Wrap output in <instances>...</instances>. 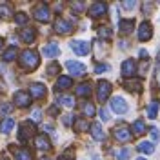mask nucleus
Listing matches in <instances>:
<instances>
[{
  "label": "nucleus",
  "mask_w": 160,
  "mask_h": 160,
  "mask_svg": "<svg viewBox=\"0 0 160 160\" xmlns=\"http://www.w3.org/2000/svg\"><path fill=\"white\" fill-rule=\"evenodd\" d=\"M40 64V58H38V53L33 49H26L20 53V66H22V69L26 71H35L38 68Z\"/></svg>",
  "instance_id": "nucleus-1"
},
{
  "label": "nucleus",
  "mask_w": 160,
  "mask_h": 160,
  "mask_svg": "<svg viewBox=\"0 0 160 160\" xmlns=\"http://www.w3.org/2000/svg\"><path fill=\"white\" fill-rule=\"evenodd\" d=\"M111 95V84L108 80H100L98 86H97V97H98L100 102H106V100L109 98Z\"/></svg>",
  "instance_id": "nucleus-2"
},
{
  "label": "nucleus",
  "mask_w": 160,
  "mask_h": 160,
  "mask_svg": "<svg viewBox=\"0 0 160 160\" xmlns=\"http://www.w3.org/2000/svg\"><path fill=\"white\" fill-rule=\"evenodd\" d=\"M33 133H35V122H33V120H26V122H22V124H20V135H18L20 140H24V142H26Z\"/></svg>",
  "instance_id": "nucleus-3"
},
{
  "label": "nucleus",
  "mask_w": 160,
  "mask_h": 160,
  "mask_svg": "<svg viewBox=\"0 0 160 160\" xmlns=\"http://www.w3.org/2000/svg\"><path fill=\"white\" fill-rule=\"evenodd\" d=\"M66 68L69 71L73 77H82V75H86V66L84 64H80L77 60H68L66 62Z\"/></svg>",
  "instance_id": "nucleus-4"
},
{
  "label": "nucleus",
  "mask_w": 160,
  "mask_h": 160,
  "mask_svg": "<svg viewBox=\"0 0 160 160\" xmlns=\"http://www.w3.org/2000/svg\"><path fill=\"white\" fill-rule=\"evenodd\" d=\"M113 135H115V138L118 140V142H124V144L129 142L131 137H133V135H131V129L128 126H117L115 131H113Z\"/></svg>",
  "instance_id": "nucleus-5"
},
{
  "label": "nucleus",
  "mask_w": 160,
  "mask_h": 160,
  "mask_svg": "<svg viewBox=\"0 0 160 160\" xmlns=\"http://www.w3.org/2000/svg\"><path fill=\"white\" fill-rule=\"evenodd\" d=\"M111 111H115L117 115H124L126 111H128V102L122 98V97H115V98H111Z\"/></svg>",
  "instance_id": "nucleus-6"
},
{
  "label": "nucleus",
  "mask_w": 160,
  "mask_h": 160,
  "mask_svg": "<svg viewBox=\"0 0 160 160\" xmlns=\"http://www.w3.org/2000/svg\"><path fill=\"white\" fill-rule=\"evenodd\" d=\"M71 49L75 51L77 55L84 57V55H88L91 51V46L88 42H84V40H73V42H71Z\"/></svg>",
  "instance_id": "nucleus-7"
},
{
  "label": "nucleus",
  "mask_w": 160,
  "mask_h": 160,
  "mask_svg": "<svg viewBox=\"0 0 160 160\" xmlns=\"http://www.w3.org/2000/svg\"><path fill=\"white\" fill-rule=\"evenodd\" d=\"M153 37V28H151L149 22H142L138 28V40L140 42H148Z\"/></svg>",
  "instance_id": "nucleus-8"
},
{
  "label": "nucleus",
  "mask_w": 160,
  "mask_h": 160,
  "mask_svg": "<svg viewBox=\"0 0 160 160\" xmlns=\"http://www.w3.org/2000/svg\"><path fill=\"white\" fill-rule=\"evenodd\" d=\"M71 29H73V26H71L69 20L62 18V17L55 20V31H57V33H60V35H68Z\"/></svg>",
  "instance_id": "nucleus-9"
},
{
  "label": "nucleus",
  "mask_w": 160,
  "mask_h": 160,
  "mask_svg": "<svg viewBox=\"0 0 160 160\" xmlns=\"http://www.w3.org/2000/svg\"><path fill=\"white\" fill-rule=\"evenodd\" d=\"M13 102L18 106V108H28L31 104V97L26 93V91H17L15 97H13Z\"/></svg>",
  "instance_id": "nucleus-10"
},
{
  "label": "nucleus",
  "mask_w": 160,
  "mask_h": 160,
  "mask_svg": "<svg viewBox=\"0 0 160 160\" xmlns=\"http://www.w3.org/2000/svg\"><path fill=\"white\" fill-rule=\"evenodd\" d=\"M49 8L46 6V4H38L37 8H35V18L38 20V22H48L49 20Z\"/></svg>",
  "instance_id": "nucleus-11"
},
{
  "label": "nucleus",
  "mask_w": 160,
  "mask_h": 160,
  "mask_svg": "<svg viewBox=\"0 0 160 160\" xmlns=\"http://www.w3.org/2000/svg\"><path fill=\"white\" fill-rule=\"evenodd\" d=\"M135 73H137V64H135V60H131V58L124 60V62H122V75H124L126 78H131Z\"/></svg>",
  "instance_id": "nucleus-12"
},
{
  "label": "nucleus",
  "mask_w": 160,
  "mask_h": 160,
  "mask_svg": "<svg viewBox=\"0 0 160 160\" xmlns=\"http://www.w3.org/2000/svg\"><path fill=\"white\" fill-rule=\"evenodd\" d=\"M106 11H108V6H106L104 2H97V4H93L89 8V15L93 18H98L102 15H106Z\"/></svg>",
  "instance_id": "nucleus-13"
},
{
  "label": "nucleus",
  "mask_w": 160,
  "mask_h": 160,
  "mask_svg": "<svg viewBox=\"0 0 160 160\" xmlns=\"http://www.w3.org/2000/svg\"><path fill=\"white\" fill-rule=\"evenodd\" d=\"M29 91H31V95H33V98H44L46 97V86L38 84V82H33Z\"/></svg>",
  "instance_id": "nucleus-14"
},
{
  "label": "nucleus",
  "mask_w": 160,
  "mask_h": 160,
  "mask_svg": "<svg viewBox=\"0 0 160 160\" xmlns=\"http://www.w3.org/2000/svg\"><path fill=\"white\" fill-rule=\"evenodd\" d=\"M42 53H44L46 57H49V58H55V57L60 55V48H58L57 42H51V44H48V46L42 49Z\"/></svg>",
  "instance_id": "nucleus-15"
},
{
  "label": "nucleus",
  "mask_w": 160,
  "mask_h": 160,
  "mask_svg": "<svg viewBox=\"0 0 160 160\" xmlns=\"http://www.w3.org/2000/svg\"><path fill=\"white\" fill-rule=\"evenodd\" d=\"M20 37H22V40L26 44H33L35 42V37H37V31L33 29V28H26V29L20 31Z\"/></svg>",
  "instance_id": "nucleus-16"
},
{
  "label": "nucleus",
  "mask_w": 160,
  "mask_h": 160,
  "mask_svg": "<svg viewBox=\"0 0 160 160\" xmlns=\"http://www.w3.org/2000/svg\"><path fill=\"white\" fill-rule=\"evenodd\" d=\"M35 144H37V149H40V151H48L51 148V142L46 135H38L35 138Z\"/></svg>",
  "instance_id": "nucleus-17"
},
{
  "label": "nucleus",
  "mask_w": 160,
  "mask_h": 160,
  "mask_svg": "<svg viewBox=\"0 0 160 160\" xmlns=\"http://www.w3.org/2000/svg\"><path fill=\"white\" fill-rule=\"evenodd\" d=\"M89 129H91V137L95 140H104L106 138V133H104V129H102V126L100 124H91L89 126Z\"/></svg>",
  "instance_id": "nucleus-18"
},
{
  "label": "nucleus",
  "mask_w": 160,
  "mask_h": 160,
  "mask_svg": "<svg viewBox=\"0 0 160 160\" xmlns=\"http://www.w3.org/2000/svg\"><path fill=\"white\" fill-rule=\"evenodd\" d=\"M13 128H15V118H13V117H6V118L2 120V124H0V131L6 133V135L11 133Z\"/></svg>",
  "instance_id": "nucleus-19"
},
{
  "label": "nucleus",
  "mask_w": 160,
  "mask_h": 160,
  "mask_svg": "<svg viewBox=\"0 0 160 160\" xmlns=\"http://www.w3.org/2000/svg\"><path fill=\"white\" fill-rule=\"evenodd\" d=\"M71 86H73V80H71V77H58V80H57V89L64 91V89H69Z\"/></svg>",
  "instance_id": "nucleus-20"
},
{
  "label": "nucleus",
  "mask_w": 160,
  "mask_h": 160,
  "mask_svg": "<svg viewBox=\"0 0 160 160\" xmlns=\"http://www.w3.org/2000/svg\"><path fill=\"white\" fill-rule=\"evenodd\" d=\"M133 28H135V22H133V20H120L118 22V29H120V33H124V35L131 33Z\"/></svg>",
  "instance_id": "nucleus-21"
},
{
  "label": "nucleus",
  "mask_w": 160,
  "mask_h": 160,
  "mask_svg": "<svg viewBox=\"0 0 160 160\" xmlns=\"http://www.w3.org/2000/svg\"><path fill=\"white\" fill-rule=\"evenodd\" d=\"M77 95H78V97H89L91 95V84L89 82L78 84V86H77Z\"/></svg>",
  "instance_id": "nucleus-22"
},
{
  "label": "nucleus",
  "mask_w": 160,
  "mask_h": 160,
  "mask_svg": "<svg viewBox=\"0 0 160 160\" xmlns=\"http://www.w3.org/2000/svg\"><path fill=\"white\" fill-rule=\"evenodd\" d=\"M124 86H126L129 91H140V89H142V82H140V80H135V78L126 80V82H124Z\"/></svg>",
  "instance_id": "nucleus-23"
},
{
  "label": "nucleus",
  "mask_w": 160,
  "mask_h": 160,
  "mask_svg": "<svg viewBox=\"0 0 160 160\" xmlns=\"http://www.w3.org/2000/svg\"><path fill=\"white\" fill-rule=\"evenodd\" d=\"M17 55H18V49L13 46V48H9V49H8L6 53H4V55H2V60H4V62H11V60L17 58Z\"/></svg>",
  "instance_id": "nucleus-24"
},
{
  "label": "nucleus",
  "mask_w": 160,
  "mask_h": 160,
  "mask_svg": "<svg viewBox=\"0 0 160 160\" xmlns=\"http://www.w3.org/2000/svg\"><path fill=\"white\" fill-rule=\"evenodd\" d=\"M131 131H133L135 135H144V133H146V124H144V120H135Z\"/></svg>",
  "instance_id": "nucleus-25"
},
{
  "label": "nucleus",
  "mask_w": 160,
  "mask_h": 160,
  "mask_svg": "<svg viewBox=\"0 0 160 160\" xmlns=\"http://www.w3.org/2000/svg\"><path fill=\"white\" fill-rule=\"evenodd\" d=\"M58 104L64 106V108H73L75 106V98L69 97V95H62V97H58Z\"/></svg>",
  "instance_id": "nucleus-26"
},
{
  "label": "nucleus",
  "mask_w": 160,
  "mask_h": 160,
  "mask_svg": "<svg viewBox=\"0 0 160 160\" xmlns=\"http://www.w3.org/2000/svg\"><path fill=\"white\" fill-rule=\"evenodd\" d=\"M73 128H75V131H88L89 124H88L86 118H77L75 122H73Z\"/></svg>",
  "instance_id": "nucleus-27"
},
{
  "label": "nucleus",
  "mask_w": 160,
  "mask_h": 160,
  "mask_svg": "<svg viewBox=\"0 0 160 160\" xmlns=\"http://www.w3.org/2000/svg\"><path fill=\"white\" fill-rule=\"evenodd\" d=\"M138 151L140 153H146V155H151V153H155V146H153L151 142H140Z\"/></svg>",
  "instance_id": "nucleus-28"
},
{
  "label": "nucleus",
  "mask_w": 160,
  "mask_h": 160,
  "mask_svg": "<svg viewBox=\"0 0 160 160\" xmlns=\"http://www.w3.org/2000/svg\"><path fill=\"white\" fill-rule=\"evenodd\" d=\"M15 158L17 160H33V157H31V153L28 149H17V153H15Z\"/></svg>",
  "instance_id": "nucleus-29"
},
{
  "label": "nucleus",
  "mask_w": 160,
  "mask_h": 160,
  "mask_svg": "<svg viewBox=\"0 0 160 160\" xmlns=\"http://www.w3.org/2000/svg\"><path fill=\"white\" fill-rule=\"evenodd\" d=\"M82 111H84V115H86V117H95V113H97L95 106H93L91 102H84V106H82Z\"/></svg>",
  "instance_id": "nucleus-30"
},
{
  "label": "nucleus",
  "mask_w": 160,
  "mask_h": 160,
  "mask_svg": "<svg viewBox=\"0 0 160 160\" xmlns=\"http://www.w3.org/2000/svg\"><path fill=\"white\" fill-rule=\"evenodd\" d=\"M157 111H158V102L153 100L149 104V108H148V117L149 118H157Z\"/></svg>",
  "instance_id": "nucleus-31"
},
{
  "label": "nucleus",
  "mask_w": 160,
  "mask_h": 160,
  "mask_svg": "<svg viewBox=\"0 0 160 160\" xmlns=\"http://www.w3.org/2000/svg\"><path fill=\"white\" fill-rule=\"evenodd\" d=\"M98 37L102 40H111V37H113V31H111L109 28H100V29H98Z\"/></svg>",
  "instance_id": "nucleus-32"
},
{
  "label": "nucleus",
  "mask_w": 160,
  "mask_h": 160,
  "mask_svg": "<svg viewBox=\"0 0 160 160\" xmlns=\"http://www.w3.org/2000/svg\"><path fill=\"white\" fill-rule=\"evenodd\" d=\"M11 13H13V9L9 4H0V17L8 18V17H11Z\"/></svg>",
  "instance_id": "nucleus-33"
},
{
  "label": "nucleus",
  "mask_w": 160,
  "mask_h": 160,
  "mask_svg": "<svg viewBox=\"0 0 160 160\" xmlns=\"http://www.w3.org/2000/svg\"><path fill=\"white\" fill-rule=\"evenodd\" d=\"M129 157H131L129 149H120V151H117V160H129Z\"/></svg>",
  "instance_id": "nucleus-34"
},
{
  "label": "nucleus",
  "mask_w": 160,
  "mask_h": 160,
  "mask_svg": "<svg viewBox=\"0 0 160 160\" xmlns=\"http://www.w3.org/2000/svg\"><path fill=\"white\" fill-rule=\"evenodd\" d=\"M15 20H17L18 26H24V24H28V15L26 13H17L15 15Z\"/></svg>",
  "instance_id": "nucleus-35"
},
{
  "label": "nucleus",
  "mask_w": 160,
  "mask_h": 160,
  "mask_svg": "<svg viewBox=\"0 0 160 160\" xmlns=\"http://www.w3.org/2000/svg\"><path fill=\"white\" fill-rule=\"evenodd\" d=\"M73 122H75L73 115H64V117H62V124H64V126H68V128L73 126Z\"/></svg>",
  "instance_id": "nucleus-36"
},
{
  "label": "nucleus",
  "mask_w": 160,
  "mask_h": 160,
  "mask_svg": "<svg viewBox=\"0 0 160 160\" xmlns=\"http://www.w3.org/2000/svg\"><path fill=\"white\" fill-rule=\"evenodd\" d=\"M104 71H109V66H108V64H97V66H95V73H104Z\"/></svg>",
  "instance_id": "nucleus-37"
},
{
  "label": "nucleus",
  "mask_w": 160,
  "mask_h": 160,
  "mask_svg": "<svg viewBox=\"0 0 160 160\" xmlns=\"http://www.w3.org/2000/svg\"><path fill=\"white\" fill-rule=\"evenodd\" d=\"M122 8H124V9H133V8H137V2H135V0H128V2H122Z\"/></svg>",
  "instance_id": "nucleus-38"
},
{
  "label": "nucleus",
  "mask_w": 160,
  "mask_h": 160,
  "mask_svg": "<svg viewBox=\"0 0 160 160\" xmlns=\"http://www.w3.org/2000/svg\"><path fill=\"white\" fill-rule=\"evenodd\" d=\"M11 109L13 108H11L9 104H2L0 106V115H8V113H11Z\"/></svg>",
  "instance_id": "nucleus-39"
},
{
  "label": "nucleus",
  "mask_w": 160,
  "mask_h": 160,
  "mask_svg": "<svg viewBox=\"0 0 160 160\" xmlns=\"http://www.w3.org/2000/svg\"><path fill=\"white\" fill-rule=\"evenodd\" d=\"M149 135H151V138L155 140V142L160 138V133H158V129H157V128H151V129H149Z\"/></svg>",
  "instance_id": "nucleus-40"
},
{
  "label": "nucleus",
  "mask_w": 160,
  "mask_h": 160,
  "mask_svg": "<svg viewBox=\"0 0 160 160\" xmlns=\"http://www.w3.org/2000/svg\"><path fill=\"white\" fill-rule=\"evenodd\" d=\"M148 68H149V62L148 60H142V64H140V75H146Z\"/></svg>",
  "instance_id": "nucleus-41"
},
{
  "label": "nucleus",
  "mask_w": 160,
  "mask_h": 160,
  "mask_svg": "<svg viewBox=\"0 0 160 160\" xmlns=\"http://www.w3.org/2000/svg\"><path fill=\"white\" fill-rule=\"evenodd\" d=\"M100 118H102V122H108V120H109V113H108V109H100Z\"/></svg>",
  "instance_id": "nucleus-42"
},
{
  "label": "nucleus",
  "mask_w": 160,
  "mask_h": 160,
  "mask_svg": "<svg viewBox=\"0 0 160 160\" xmlns=\"http://www.w3.org/2000/svg\"><path fill=\"white\" fill-rule=\"evenodd\" d=\"M48 73H49V75H55V73H58V64H51L49 68H48Z\"/></svg>",
  "instance_id": "nucleus-43"
},
{
  "label": "nucleus",
  "mask_w": 160,
  "mask_h": 160,
  "mask_svg": "<svg viewBox=\"0 0 160 160\" xmlns=\"http://www.w3.org/2000/svg\"><path fill=\"white\" fill-rule=\"evenodd\" d=\"M40 115H42V111H40V109H35V111H33V115H31V118H33V122H37V120H40Z\"/></svg>",
  "instance_id": "nucleus-44"
},
{
  "label": "nucleus",
  "mask_w": 160,
  "mask_h": 160,
  "mask_svg": "<svg viewBox=\"0 0 160 160\" xmlns=\"http://www.w3.org/2000/svg\"><path fill=\"white\" fill-rule=\"evenodd\" d=\"M153 8H155V6H153V4H149V2H148V4H144V6H142V9H144V13H149V11L153 9Z\"/></svg>",
  "instance_id": "nucleus-45"
},
{
  "label": "nucleus",
  "mask_w": 160,
  "mask_h": 160,
  "mask_svg": "<svg viewBox=\"0 0 160 160\" xmlns=\"http://www.w3.org/2000/svg\"><path fill=\"white\" fill-rule=\"evenodd\" d=\"M73 9L75 11H82L84 9V4H73Z\"/></svg>",
  "instance_id": "nucleus-46"
},
{
  "label": "nucleus",
  "mask_w": 160,
  "mask_h": 160,
  "mask_svg": "<svg viewBox=\"0 0 160 160\" xmlns=\"http://www.w3.org/2000/svg\"><path fill=\"white\" fill-rule=\"evenodd\" d=\"M44 131H46V133H51V131H53V128H51L49 124H46V126H44Z\"/></svg>",
  "instance_id": "nucleus-47"
},
{
  "label": "nucleus",
  "mask_w": 160,
  "mask_h": 160,
  "mask_svg": "<svg viewBox=\"0 0 160 160\" xmlns=\"http://www.w3.org/2000/svg\"><path fill=\"white\" fill-rule=\"evenodd\" d=\"M157 80H158V86H160V71H158V75H157Z\"/></svg>",
  "instance_id": "nucleus-48"
},
{
  "label": "nucleus",
  "mask_w": 160,
  "mask_h": 160,
  "mask_svg": "<svg viewBox=\"0 0 160 160\" xmlns=\"http://www.w3.org/2000/svg\"><path fill=\"white\" fill-rule=\"evenodd\" d=\"M2 88H4V82H2V80H0V89H2Z\"/></svg>",
  "instance_id": "nucleus-49"
},
{
  "label": "nucleus",
  "mask_w": 160,
  "mask_h": 160,
  "mask_svg": "<svg viewBox=\"0 0 160 160\" xmlns=\"http://www.w3.org/2000/svg\"><path fill=\"white\" fill-rule=\"evenodd\" d=\"M2 44H4V40L0 38V49H2Z\"/></svg>",
  "instance_id": "nucleus-50"
},
{
  "label": "nucleus",
  "mask_w": 160,
  "mask_h": 160,
  "mask_svg": "<svg viewBox=\"0 0 160 160\" xmlns=\"http://www.w3.org/2000/svg\"><path fill=\"white\" fill-rule=\"evenodd\" d=\"M137 160H146V158H144V157H138V158H137Z\"/></svg>",
  "instance_id": "nucleus-51"
},
{
  "label": "nucleus",
  "mask_w": 160,
  "mask_h": 160,
  "mask_svg": "<svg viewBox=\"0 0 160 160\" xmlns=\"http://www.w3.org/2000/svg\"><path fill=\"white\" fill-rule=\"evenodd\" d=\"M42 160H51V158H42Z\"/></svg>",
  "instance_id": "nucleus-52"
}]
</instances>
